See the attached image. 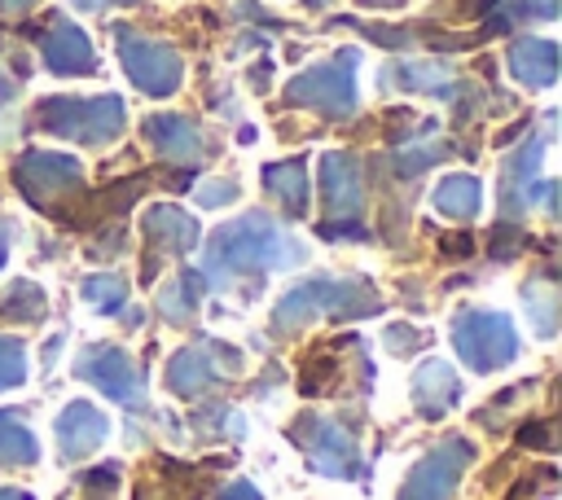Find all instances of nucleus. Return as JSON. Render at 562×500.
Here are the masks:
<instances>
[{
	"label": "nucleus",
	"mask_w": 562,
	"mask_h": 500,
	"mask_svg": "<svg viewBox=\"0 0 562 500\" xmlns=\"http://www.w3.org/2000/svg\"><path fill=\"white\" fill-rule=\"evenodd\" d=\"M303 259V246L290 241L281 228H272L263 215H250V219H237V224H224L215 237H211V259H206V272L215 281L233 276V272H246V268H290Z\"/></svg>",
	"instance_id": "obj_1"
},
{
	"label": "nucleus",
	"mask_w": 562,
	"mask_h": 500,
	"mask_svg": "<svg viewBox=\"0 0 562 500\" xmlns=\"http://www.w3.org/2000/svg\"><path fill=\"white\" fill-rule=\"evenodd\" d=\"M35 123L79 145H105L123 132V101L119 96H48L35 105Z\"/></svg>",
	"instance_id": "obj_2"
},
{
	"label": "nucleus",
	"mask_w": 562,
	"mask_h": 500,
	"mask_svg": "<svg viewBox=\"0 0 562 500\" xmlns=\"http://www.w3.org/2000/svg\"><path fill=\"white\" fill-rule=\"evenodd\" d=\"M285 96H290L294 105H312V110H321V114H329V118L351 114V110H356V53L342 48V53H334L329 61L303 70V75L285 88Z\"/></svg>",
	"instance_id": "obj_3"
},
{
	"label": "nucleus",
	"mask_w": 562,
	"mask_h": 500,
	"mask_svg": "<svg viewBox=\"0 0 562 500\" xmlns=\"http://www.w3.org/2000/svg\"><path fill=\"white\" fill-rule=\"evenodd\" d=\"M452 342H457V355L474 368H501L518 355V338H514V325L501 316V311H483V307H470L452 320Z\"/></svg>",
	"instance_id": "obj_4"
},
{
	"label": "nucleus",
	"mask_w": 562,
	"mask_h": 500,
	"mask_svg": "<svg viewBox=\"0 0 562 500\" xmlns=\"http://www.w3.org/2000/svg\"><path fill=\"white\" fill-rule=\"evenodd\" d=\"M369 311H378V298L360 294V285L307 281L277 303V325H303L312 316H369Z\"/></svg>",
	"instance_id": "obj_5"
},
{
	"label": "nucleus",
	"mask_w": 562,
	"mask_h": 500,
	"mask_svg": "<svg viewBox=\"0 0 562 500\" xmlns=\"http://www.w3.org/2000/svg\"><path fill=\"white\" fill-rule=\"evenodd\" d=\"M119 57L132 75V83L149 96H171L180 88V57L176 48L158 44V39H145V35H132L119 26Z\"/></svg>",
	"instance_id": "obj_6"
},
{
	"label": "nucleus",
	"mask_w": 562,
	"mask_h": 500,
	"mask_svg": "<svg viewBox=\"0 0 562 500\" xmlns=\"http://www.w3.org/2000/svg\"><path fill=\"white\" fill-rule=\"evenodd\" d=\"M13 180L22 184V193L35 206L53 211V197H61L79 184V162L66 154H22L13 167Z\"/></svg>",
	"instance_id": "obj_7"
},
{
	"label": "nucleus",
	"mask_w": 562,
	"mask_h": 500,
	"mask_svg": "<svg viewBox=\"0 0 562 500\" xmlns=\"http://www.w3.org/2000/svg\"><path fill=\"white\" fill-rule=\"evenodd\" d=\"M75 373L88 377L92 386H101L110 399H119V404H127V408H136V404L145 399V377H140V368H136L123 351H114V346H92V351H83V360L75 364Z\"/></svg>",
	"instance_id": "obj_8"
},
{
	"label": "nucleus",
	"mask_w": 562,
	"mask_h": 500,
	"mask_svg": "<svg viewBox=\"0 0 562 500\" xmlns=\"http://www.w3.org/2000/svg\"><path fill=\"white\" fill-rule=\"evenodd\" d=\"M465 461H470V443H465V439L439 443V447L413 469V478H408V487H404V500H443L448 487L461 478Z\"/></svg>",
	"instance_id": "obj_9"
},
{
	"label": "nucleus",
	"mask_w": 562,
	"mask_h": 500,
	"mask_svg": "<svg viewBox=\"0 0 562 500\" xmlns=\"http://www.w3.org/2000/svg\"><path fill=\"white\" fill-rule=\"evenodd\" d=\"M40 53H44V66H48L53 75H92V70H97V57H92L88 35H83L79 26H70L66 18H53V26H48Z\"/></svg>",
	"instance_id": "obj_10"
},
{
	"label": "nucleus",
	"mask_w": 562,
	"mask_h": 500,
	"mask_svg": "<svg viewBox=\"0 0 562 500\" xmlns=\"http://www.w3.org/2000/svg\"><path fill=\"white\" fill-rule=\"evenodd\" d=\"M211 355H215V342H202V346L180 351V355L171 360V368H167L171 390H176V395H184V399H198L211 382H220L224 373H233V368H237V364H215Z\"/></svg>",
	"instance_id": "obj_11"
},
{
	"label": "nucleus",
	"mask_w": 562,
	"mask_h": 500,
	"mask_svg": "<svg viewBox=\"0 0 562 500\" xmlns=\"http://www.w3.org/2000/svg\"><path fill=\"white\" fill-rule=\"evenodd\" d=\"M145 136L162 158H176V162H189L202 154V132L184 114H154L145 123Z\"/></svg>",
	"instance_id": "obj_12"
},
{
	"label": "nucleus",
	"mask_w": 562,
	"mask_h": 500,
	"mask_svg": "<svg viewBox=\"0 0 562 500\" xmlns=\"http://www.w3.org/2000/svg\"><path fill=\"white\" fill-rule=\"evenodd\" d=\"M413 395H417V408H422L426 417H443V412L461 399V377L452 373V364H443V360H426V364L417 368Z\"/></svg>",
	"instance_id": "obj_13"
},
{
	"label": "nucleus",
	"mask_w": 562,
	"mask_h": 500,
	"mask_svg": "<svg viewBox=\"0 0 562 500\" xmlns=\"http://www.w3.org/2000/svg\"><path fill=\"white\" fill-rule=\"evenodd\" d=\"M57 439H61V452H66V456H88V452L105 439V417H101L88 399H75V404L57 417Z\"/></svg>",
	"instance_id": "obj_14"
},
{
	"label": "nucleus",
	"mask_w": 562,
	"mask_h": 500,
	"mask_svg": "<svg viewBox=\"0 0 562 500\" xmlns=\"http://www.w3.org/2000/svg\"><path fill=\"white\" fill-rule=\"evenodd\" d=\"M321 193L329 211H356L360 206V167L351 154H325L321 158Z\"/></svg>",
	"instance_id": "obj_15"
},
{
	"label": "nucleus",
	"mask_w": 562,
	"mask_h": 500,
	"mask_svg": "<svg viewBox=\"0 0 562 500\" xmlns=\"http://www.w3.org/2000/svg\"><path fill=\"white\" fill-rule=\"evenodd\" d=\"M509 70L527 88H549L558 79V48L549 39H518L509 48Z\"/></svg>",
	"instance_id": "obj_16"
},
{
	"label": "nucleus",
	"mask_w": 562,
	"mask_h": 500,
	"mask_svg": "<svg viewBox=\"0 0 562 500\" xmlns=\"http://www.w3.org/2000/svg\"><path fill=\"white\" fill-rule=\"evenodd\" d=\"M303 421H307V430H316V434H312V461H316L321 469H329V474H351V469H356L351 439H347L338 425H329V421H312V417H303Z\"/></svg>",
	"instance_id": "obj_17"
},
{
	"label": "nucleus",
	"mask_w": 562,
	"mask_h": 500,
	"mask_svg": "<svg viewBox=\"0 0 562 500\" xmlns=\"http://www.w3.org/2000/svg\"><path fill=\"white\" fill-rule=\"evenodd\" d=\"M145 232H149V241H158L162 250H189V246L198 241V224H193L184 211H176V206H154V211L145 215Z\"/></svg>",
	"instance_id": "obj_18"
},
{
	"label": "nucleus",
	"mask_w": 562,
	"mask_h": 500,
	"mask_svg": "<svg viewBox=\"0 0 562 500\" xmlns=\"http://www.w3.org/2000/svg\"><path fill=\"white\" fill-rule=\"evenodd\" d=\"M263 180H268V189L299 215L303 206H307V167H303V158H290V162H272L268 171H263Z\"/></svg>",
	"instance_id": "obj_19"
},
{
	"label": "nucleus",
	"mask_w": 562,
	"mask_h": 500,
	"mask_svg": "<svg viewBox=\"0 0 562 500\" xmlns=\"http://www.w3.org/2000/svg\"><path fill=\"white\" fill-rule=\"evenodd\" d=\"M479 202H483V189L474 175H448L439 189H435V206L452 219H470L479 215Z\"/></svg>",
	"instance_id": "obj_20"
},
{
	"label": "nucleus",
	"mask_w": 562,
	"mask_h": 500,
	"mask_svg": "<svg viewBox=\"0 0 562 500\" xmlns=\"http://www.w3.org/2000/svg\"><path fill=\"white\" fill-rule=\"evenodd\" d=\"M0 461L4 465H31L35 461V439L26 425H18L13 417L0 412Z\"/></svg>",
	"instance_id": "obj_21"
},
{
	"label": "nucleus",
	"mask_w": 562,
	"mask_h": 500,
	"mask_svg": "<svg viewBox=\"0 0 562 500\" xmlns=\"http://www.w3.org/2000/svg\"><path fill=\"white\" fill-rule=\"evenodd\" d=\"M44 311V294H40V285H31V281H18L4 298H0V316L4 320H35Z\"/></svg>",
	"instance_id": "obj_22"
},
{
	"label": "nucleus",
	"mask_w": 562,
	"mask_h": 500,
	"mask_svg": "<svg viewBox=\"0 0 562 500\" xmlns=\"http://www.w3.org/2000/svg\"><path fill=\"white\" fill-rule=\"evenodd\" d=\"M83 298H88L92 307H101V311H119V307L127 303L119 276H88V281H83Z\"/></svg>",
	"instance_id": "obj_23"
},
{
	"label": "nucleus",
	"mask_w": 562,
	"mask_h": 500,
	"mask_svg": "<svg viewBox=\"0 0 562 500\" xmlns=\"http://www.w3.org/2000/svg\"><path fill=\"white\" fill-rule=\"evenodd\" d=\"M522 303L536 311V333H553V325H558V316H553V307H558V294L553 289H544V285H531V289H522Z\"/></svg>",
	"instance_id": "obj_24"
},
{
	"label": "nucleus",
	"mask_w": 562,
	"mask_h": 500,
	"mask_svg": "<svg viewBox=\"0 0 562 500\" xmlns=\"http://www.w3.org/2000/svg\"><path fill=\"white\" fill-rule=\"evenodd\" d=\"M26 377V351L18 338H0V390L18 386Z\"/></svg>",
	"instance_id": "obj_25"
},
{
	"label": "nucleus",
	"mask_w": 562,
	"mask_h": 500,
	"mask_svg": "<svg viewBox=\"0 0 562 500\" xmlns=\"http://www.w3.org/2000/svg\"><path fill=\"white\" fill-rule=\"evenodd\" d=\"M193 303H198V289H193V281H180V285H171V289L162 294V316H171V320H184V316L193 311Z\"/></svg>",
	"instance_id": "obj_26"
},
{
	"label": "nucleus",
	"mask_w": 562,
	"mask_h": 500,
	"mask_svg": "<svg viewBox=\"0 0 562 500\" xmlns=\"http://www.w3.org/2000/svg\"><path fill=\"white\" fill-rule=\"evenodd\" d=\"M233 197H237V189H233L228 180H211V184L198 189V202H202V206H224V202H233Z\"/></svg>",
	"instance_id": "obj_27"
},
{
	"label": "nucleus",
	"mask_w": 562,
	"mask_h": 500,
	"mask_svg": "<svg viewBox=\"0 0 562 500\" xmlns=\"http://www.w3.org/2000/svg\"><path fill=\"white\" fill-rule=\"evenodd\" d=\"M522 13H536V18H553L558 13V0H518Z\"/></svg>",
	"instance_id": "obj_28"
},
{
	"label": "nucleus",
	"mask_w": 562,
	"mask_h": 500,
	"mask_svg": "<svg viewBox=\"0 0 562 500\" xmlns=\"http://www.w3.org/2000/svg\"><path fill=\"white\" fill-rule=\"evenodd\" d=\"M443 250H448V254H457V259H465V254H470V237H448V241H443Z\"/></svg>",
	"instance_id": "obj_29"
},
{
	"label": "nucleus",
	"mask_w": 562,
	"mask_h": 500,
	"mask_svg": "<svg viewBox=\"0 0 562 500\" xmlns=\"http://www.w3.org/2000/svg\"><path fill=\"white\" fill-rule=\"evenodd\" d=\"M224 500H259V496H255V487H246V482H237V487H233V491H228Z\"/></svg>",
	"instance_id": "obj_30"
},
{
	"label": "nucleus",
	"mask_w": 562,
	"mask_h": 500,
	"mask_svg": "<svg viewBox=\"0 0 562 500\" xmlns=\"http://www.w3.org/2000/svg\"><path fill=\"white\" fill-rule=\"evenodd\" d=\"M75 9H105V4H119V0H70Z\"/></svg>",
	"instance_id": "obj_31"
},
{
	"label": "nucleus",
	"mask_w": 562,
	"mask_h": 500,
	"mask_svg": "<svg viewBox=\"0 0 562 500\" xmlns=\"http://www.w3.org/2000/svg\"><path fill=\"white\" fill-rule=\"evenodd\" d=\"M4 250H9V224L0 219V263H4Z\"/></svg>",
	"instance_id": "obj_32"
}]
</instances>
